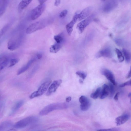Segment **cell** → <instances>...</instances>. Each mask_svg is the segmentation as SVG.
Masks as SVG:
<instances>
[{"mask_svg":"<svg viewBox=\"0 0 131 131\" xmlns=\"http://www.w3.org/2000/svg\"><path fill=\"white\" fill-rule=\"evenodd\" d=\"M67 104L65 103H55L49 104L45 107L39 113L41 116L47 114L53 111L64 109L68 108Z\"/></svg>","mask_w":131,"mask_h":131,"instance_id":"obj_1","label":"cell"},{"mask_svg":"<svg viewBox=\"0 0 131 131\" xmlns=\"http://www.w3.org/2000/svg\"><path fill=\"white\" fill-rule=\"evenodd\" d=\"M38 120V117L36 116L28 117L17 122L14 126L16 129L22 128L30 125L36 123Z\"/></svg>","mask_w":131,"mask_h":131,"instance_id":"obj_2","label":"cell"},{"mask_svg":"<svg viewBox=\"0 0 131 131\" xmlns=\"http://www.w3.org/2000/svg\"><path fill=\"white\" fill-rule=\"evenodd\" d=\"M47 23L46 20L43 19L31 24L26 29V32L30 34L37 30L44 28Z\"/></svg>","mask_w":131,"mask_h":131,"instance_id":"obj_3","label":"cell"},{"mask_svg":"<svg viewBox=\"0 0 131 131\" xmlns=\"http://www.w3.org/2000/svg\"><path fill=\"white\" fill-rule=\"evenodd\" d=\"M51 83V81H48L42 84L37 91L31 94L29 96L30 99H32L42 95L48 90Z\"/></svg>","mask_w":131,"mask_h":131,"instance_id":"obj_4","label":"cell"},{"mask_svg":"<svg viewBox=\"0 0 131 131\" xmlns=\"http://www.w3.org/2000/svg\"><path fill=\"white\" fill-rule=\"evenodd\" d=\"M95 16L94 14H92L77 24V28L80 33L83 32L86 27L93 20Z\"/></svg>","mask_w":131,"mask_h":131,"instance_id":"obj_5","label":"cell"},{"mask_svg":"<svg viewBox=\"0 0 131 131\" xmlns=\"http://www.w3.org/2000/svg\"><path fill=\"white\" fill-rule=\"evenodd\" d=\"M46 7L44 4H40L32 10L31 14V18L35 20L39 18L45 11Z\"/></svg>","mask_w":131,"mask_h":131,"instance_id":"obj_6","label":"cell"},{"mask_svg":"<svg viewBox=\"0 0 131 131\" xmlns=\"http://www.w3.org/2000/svg\"><path fill=\"white\" fill-rule=\"evenodd\" d=\"M79 101L81 103V110L83 111L87 110L90 107L91 103L90 100L86 96L82 95L79 98Z\"/></svg>","mask_w":131,"mask_h":131,"instance_id":"obj_7","label":"cell"},{"mask_svg":"<svg viewBox=\"0 0 131 131\" xmlns=\"http://www.w3.org/2000/svg\"><path fill=\"white\" fill-rule=\"evenodd\" d=\"M101 72L114 85H116L114 75L111 71L107 69L103 68L101 70Z\"/></svg>","mask_w":131,"mask_h":131,"instance_id":"obj_8","label":"cell"},{"mask_svg":"<svg viewBox=\"0 0 131 131\" xmlns=\"http://www.w3.org/2000/svg\"><path fill=\"white\" fill-rule=\"evenodd\" d=\"M19 45V42L17 37H14L8 40L7 47L8 49L11 51H13L17 48Z\"/></svg>","mask_w":131,"mask_h":131,"instance_id":"obj_9","label":"cell"},{"mask_svg":"<svg viewBox=\"0 0 131 131\" xmlns=\"http://www.w3.org/2000/svg\"><path fill=\"white\" fill-rule=\"evenodd\" d=\"M62 80L61 79L54 81L49 87L46 94V95L47 96H50L54 92L62 83Z\"/></svg>","mask_w":131,"mask_h":131,"instance_id":"obj_10","label":"cell"},{"mask_svg":"<svg viewBox=\"0 0 131 131\" xmlns=\"http://www.w3.org/2000/svg\"><path fill=\"white\" fill-rule=\"evenodd\" d=\"M112 55V52L111 49L109 48H106L98 52L96 54L95 57L97 58L102 57L111 58Z\"/></svg>","mask_w":131,"mask_h":131,"instance_id":"obj_11","label":"cell"},{"mask_svg":"<svg viewBox=\"0 0 131 131\" xmlns=\"http://www.w3.org/2000/svg\"><path fill=\"white\" fill-rule=\"evenodd\" d=\"M78 19V14L74 15L71 21L66 26L67 32L69 36L71 35L73 30V27Z\"/></svg>","mask_w":131,"mask_h":131,"instance_id":"obj_12","label":"cell"},{"mask_svg":"<svg viewBox=\"0 0 131 131\" xmlns=\"http://www.w3.org/2000/svg\"><path fill=\"white\" fill-rule=\"evenodd\" d=\"M92 9V7L89 6L84 9L78 14V20L80 21L85 18L90 13Z\"/></svg>","mask_w":131,"mask_h":131,"instance_id":"obj_13","label":"cell"},{"mask_svg":"<svg viewBox=\"0 0 131 131\" xmlns=\"http://www.w3.org/2000/svg\"><path fill=\"white\" fill-rule=\"evenodd\" d=\"M130 115L128 113H125L118 116L115 118V123L117 126L122 125L127 122L129 118Z\"/></svg>","mask_w":131,"mask_h":131,"instance_id":"obj_14","label":"cell"},{"mask_svg":"<svg viewBox=\"0 0 131 131\" xmlns=\"http://www.w3.org/2000/svg\"><path fill=\"white\" fill-rule=\"evenodd\" d=\"M35 60V59L34 58L29 60L27 63L18 70L17 72V75H19L26 71Z\"/></svg>","mask_w":131,"mask_h":131,"instance_id":"obj_15","label":"cell"},{"mask_svg":"<svg viewBox=\"0 0 131 131\" xmlns=\"http://www.w3.org/2000/svg\"><path fill=\"white\" fill-rule=\"evenodd\" d=\"M109 93V87L106 84H104L103 86L102 89L101 91L100 96L101 99L105 98L108 95Z\"/></svg>","mask_w":131,"mask_h":131,"instance_id":"obj_16","label":"cell"},{"mask_svg":"<svg viewBox=\"0 0 131 131\" xmlns=\"http://www.w3.org/2000/svg\"><path fill=\"white\" fill-rule=\"evenodd\" d=\"M24 103L23 100H20L16 103L12 107L10 115H12L16 113L23 106Z\"/></svg>","mask_w":131,"mask_h":131,"instance_id":"obj_17","label":"cell"},{"mask_svg":"<svg viewBox=\"0 0 131 131\" xmlns=\"http://www.w3.org/2000/svg\"><path fill=\"white\" fill-rule=\"evenodd\" d=\"M116 6V4L114 2H109L106 4L103 8V10L105 12L110 11Z\"/></svg>","mask_w":131,"mask_h":131,"instance_id":"obj_18","label":"cell"},{"mask_svg":"<svg viewBox=\"0 0 131 131\" xmlns=\"http://www.w3.org/2000/svg\"><path fill=\"white\" fill-rule=\"evenodd\" d=\"M62 43H56L52 45L50 48V52L52 53L57 52L61 49L62 47Z\"/></svg>","mask_w":131,"mask_h":131,"instance_id":"obj_19","label":"cell"},{"mask_svg":"<svg viewBox=\"0 0 131 131\" xmlns=\"http://www.w3.org/2000/svg\"><path fill=\"white\" fill-rule=\"evenodd\" d=\"M12 125V123L10 122H4L0 124V131H4L10 128Z\"/></svg>","mask_w":131,"mask_h":131,"instance_id":"obj_20","label":"cell"},{"mask_svg":"<svg viewBox=\"0 0 131 131\" xmlns=\"http://www.w3.org/2000/svg\"><path fill=\"white\" fill-rule=\"evenodd\" d=\"M32 0H22L19 3L18 8L23 10L26 8L32 1Z\"/></svg>","mask_w":131,"mask_h":131,"instance_id":"obj_21","label":"cell"},{"mask_svg":"<svg viewBox=\"0 0 131 131\" xmlns=\"http://www.w3.org/2000/svg\"><path fill=\"white\" fill-rule=\"evenodd\" d=\"M101 89L100 87L98 88L94 93H92L90 95L91 98L93 99H96L100 96Z\"/></svg>","mask_w":131,"mask_h":131,"instance_id":"obj_22","label":"cell"},{"mask_svg":"<svg viewBox=\"0 0 131 131\" xmlns=\"http://www.w3.org/2000/svg\"><path fill=\"white\" fill-rule=\"evenodd\" d=\"M115 51L117 54L118 61L120 62H122L124 60V58L122 52L120 50L117 48L115 49Z\"/></svg>","mask_w":131,"mask_h":131,"instance_id":"obj_23","label":"cell"},{"mask_svg":"<svg viewBox=\"0 0 131 131\" xmlns=\"http://www.w3.org/2000/svg\"><path fill=\"white\" fill-rule=\"evenodd\" d=\"M123 51L126 62L127 63L129 62L130 60V55L129 53L125 49H123Z\"/></svg>","mask_w":131,"mask_h":131,"instance_id":"obj_24","label":"cell"},{"mask_svg":"<svg viewBox=\"0 0 131 131\" xmlns=\"http://www.w3.org/2000/svg\"><path fill=\"white\" fill-rule=\"evenodd\" d=\"M8 62V58L5 57L4 60L0 63V71L7 65Z\"/></svg>","mask_w":131,"mask_h":131,"instance_id":"obj_25","label":"cell"},{"mask_svg":"<svg viewBox=\"0 0 131 131\" xmlns=\"http://www.w3.org/2000/svg\"><path fill=\"white\" fill-rule=\"evenodd\" d=\"M113 85L112 83H110L109 87V93L111 98L113 97L115 92V90Z\"/></svg>","mask_w":131,"mask_h":131,"instance_id":"obj_26","label":"cell"},{"mask_svg":"<svg viewBox=\"0 0 131 131\" xmlns=\"http://www.w3.org/2000/svg\"><path fill=\"white\" fill-rule=\"evenodd\" d=\"M54 39L56 42L58 43H62L63 40L62 37L60 35H57L54 37Z\"/></svg>","mask_w":131,"mask_h":131,"instance_id":"obj_27","label":"cell"},{"mask_svg":"<svg viewBox=\"0 0 131 131\" xmlns=\"http://www.w3.org/2000/svg\"><path fill=\"white\" fill-rule=\"evenodd\" d=\"M76 74L84 80L86 78L87 74L84 72L81 71H78L76 72Z\"/></svg>","mask_w":131,"mask_h":131,"instance_id":"obj_28","label":"cell"},{"mask_svg":"<svg viewBox=\"0 0 131 131\" xmlns=\"http://www.w3.org/2000/svg\"><path fill=\"white\" fill-rule=\"evenodd\" d=\"M19 61V59L17 58L13 59H11L10 61L9 67H11L14 66L17 64Z\"/></svg>","mask_w":131,"mask_h":131,"instance_id":"obj_29","label":"cell"},{"mask_svg":"<svg viewBox=\"0 0 131 131\" xmlns=\"http://www.w3.org/2000/svg\"><path fill=\"white\" fill-rule=\"evenodd\" d=\"M8 25H6L0 30V39L4 35L8 27Z\"/></svg>","mask_w":131,"mask_h":131,"instance_id":"obj_30","label":"cell"},{"mask_svg":"<svg viewBox=\"0 0 131 131\" xmlns=\"http://www.w3.org/2000/svg\"><path fill=\"white\" fill-rule=\"evenodd\" d=\"M97 130L102 131H117L119 130L118 128H114L106 129H100Z\"/></svg>","mask_w":131,"mask_h":131,"instance_id":"obj_31","label":"cell"},{"mask_svg":"<svg viewBox=\"0 0 131 131\" xmlns=\"http://www.w3.org/2000/svg\"><path fill=\"white\" fill-rule=\"evenodd\" d=\"M68 12V10L66 9L62 11L59 14V17L61 18L64 17L67 15Z\"/></svg>","mask_w":131,"mask_h":131,"instance_id":"obj_32","label":"cell"},{"mask_svg":"<svg viewBox=\"0 0 131 131\" xmlns=\"http://www.w3.org/2000/svg\"><path fill=\"white\" fill-rule=\"evenodd\" d=\"M131 80H130L120 84L119 85V86L120 87H123L126 85H131Z\"/></svg>","mask_w":131,"mask_h":131,"instance_id":"obj_33","label":"cell"},{"mask_svg":"<svg viewBox=\"0 0 131 131\" xmlns=\"http://www.w3.org/2000/svg\"><path fill=\"white\" fill-rule=\"evenodd\" d=\"M5 10V8L4 6L0 8V18L3 14Z\"/></svg>","mask_w":131,"mask_h":131,"instance_id":"obj_34","label":"cell"},{"mask_svg":"<svg viewBox=\"0 0 131 131\" xmlns=\"http://www.w3.org/2000/svg\"><path fill=\"white\" fill-rule=\"evenodd\" d=\"M115 41L116 44L118 45H121L123 44V41L121 39H116L115 40Z\"/></svg>","mask_w":131,"mask_h":131,"instance_id":"obj_35","label":"cell"},{"mask_svg":"<svg viewBox=\"0 0 131 131\" xmlns=\"http://www.w3.org/2000/svg\"><path fill=\"white\" fill-rule=\"evenodd\" d=\"M61 3V0H55L54 3V6H58Z\"/></svg>","mask_w":131,"mask_h":131,"instance_id":"obj_36","label":"cell"},{"mask_svg":"<svg viewBox=\"0 0 131 131\" xmlns=\"http://www.w3.org/2000/svg\"><path fill=\"white\" fill-rule=\"evenodd\" d=\"M118 94L119 93L117 92L116 93L114 97V100L116 101H117L118 100Z\"/></svg>","mask_w":131,"mask_h":131,"instance_id":"obj_37","label":"cell"},{"mask_svg":"<svg viewBox=\"0 0 131 131\" xmlns=\"http://www.w3.org/2000/svg\"><path fill=\"white\" fill-rule=\"evenodd\" d=\"M40 4L44 3L47 0H38Z\"/></svg>","mask_w":131,"mask_h":131,"instance_id":"obj_38","label":"cell"},{"mask_svg":"<svg viewBox=\"0 0 131 131\" xmlns=\"http://www.w3.org/2000/svg\"><path fill=\"white\" fill-rule=\"evenodd\" d=\"M71 99V98L70 96H69L67 97L66 99V102H70Z\"/></svg>","mask_w":131,"mask_h":131,"instance_id":"obj_39","label":"cell"},{"mask_svg":"<svg viewBox=\"0 0 131 131\" xmlns=\"http://www.w3.org/2000/svg\"><path fill=\"white\" fill-rule=\"evenodd\" d=\"M131 77V70L130 69L129 71L127 76V78H129Z\"/></svg>","mask_w":131,"mask_h":131,"instance_id":"obj_40","label":"cell"},{"mask_svg":"<svg viewBox=\"0 0 131 131\" xmlns=\"http://www.w3.org/2000/svg\"><path fill=\"white\" fill-rule=\"evenodd\" d=\"M37 57L38 59H40L42 57V55L40 54H38L37 55Z\"/></svg>","mask_w":131,"mask_h":131,"instance_id":"obj_41","label":"cell"},{"mask_svg":"<svg viewBox=\"0 0 131 131\" xmlns=\"http://www.w3.org/2000/svg\"><path fill=\"white\" fill-rule=\"evenodd\" d=\"M5 58V57H3L2 56H0V63L4 60Z\"/></svg>","mask_w":131,"mask_h":131,"instance_id":"obj_42","label":"cell"},{"mask_svg":"<svg viewBox=\"0 0 131 131\" xmlns=\"http://www.w3.org/2000/svg\"><path fill=\"white\" fill-rule=\"evenodd\" d=\"M79 81L80 83L81 84H82L83 83V81L81 79L79 80Z\"/></svg>","mask_w":131,"mask_h":131,"instance_id":"obj_43","label":"cell"},{"mask_svg":"<svg viewBox=\"0 0 131 131\" xmlns=\"http://www.w3.org/2000/svg\"><path fill=\"white\" fill-rule=\"evenodd\" d=\"M128 96L129 97H131V93L130 92L129 93L128 95Z\"/></svg>","mask_w":131,"mask_h":131,"instance_id":"obj_44","label":"cell"},{"mask_svg":"<svg viewBox=\"0 0 131 131\" xmlns=\"http://www.w3.org/2000/svg\"><path fill=\"white\" fill-rule=\"evenodd\" d=\"M103 1H104L105 0H102Z\"/></svg>","mask_w":131,"mask_h":131,"instance_id":"obj_45","label":"cell"},{"mask_svg":"<svg viewBox=\"0 0 131 131\" xmlns=\"http://www.w3.org/2000/svg\"><path fill=\"white\" fill-rule=\"evenodd\" d=\"M1 80V79H0V81Z\"/></svg>","mask_w":131,"mask_h":131,"instance_id":"obj_46","label":"cell"}]
</instances>
